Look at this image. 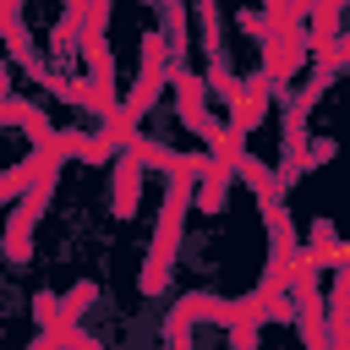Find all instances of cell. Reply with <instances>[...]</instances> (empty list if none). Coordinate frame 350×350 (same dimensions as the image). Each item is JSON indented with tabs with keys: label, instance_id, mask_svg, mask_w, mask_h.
Here are the masks:
<instances>
[{
	"label": "cell",
	"instance_id": "cell-2",
	"mask_svg": "<svg viewBox=\"0 0 350 350\" xmlns=\"http://www.w3.org/2000/svg\"><path fill=\"white\" fill-rule=\"evenodd\" d=\"M49 191H55V170L11 208V224H5V257H11V262H27V235H33V219L44 213V202H49Z\"/></svg>",
	"mask_w": 350,
	"mask_h": 350
},
{
	"label": "cell",
	"instance_id": "cell-9",
	"mask_svg": "<svg viewBox=\"0 0 350 350\" xmlns=\"http://www.w3.org/2000/svg\"><path fill=\"white\" fill-rule=\"evenodd\" d=\"M93 295H98V290H93V284H77V290H71V295H66V301H60V306H66V328H71V317H77V312H82V306H88V301H93Z\"/></svg>",
	"mask_w": 350,
	"mask_h": 350
},
{
	"label": "cell",
	"instance_id": "cell-12",
	"mask_svg": "<svg viewBox=\"0 0 350 350\" xmlns=\"http://www.w3.org/2000/svg\"><path fill=\"white\" fill-rule=\"evenodd\" d=\"M323 159H334V142H317V148L306 153V170H312V164H323Z\"/></svg>",
	"mask_w": 350,
	"mask_h": 350
},
{
	"label": "cell",
	"instance_id": "cell-13",
	"mask_svg": "<svg viewBox=\"0 0 350 350\" xmlns=\"http://www.w3.org/2000/svg\"><path fill=\"white\" fill-rule=\"evenodd\" d=\"M66 350H98V345H93V339H82V334L71 328V334H66Z\"/></svg>",
	"mask_w": 350,
	"mask_h": 350
},
{
	"label": "cell",
	"instance_id": "cell-11",
	"mask_svg": "<svg viewBox=\"0 0 350 350\" xmlns=\"http://www.w3.org/2000/svg\"><path fill=\"white\" fill-rule=\"evenodd\" d=\"M328 60H334V66H350V33L334 38V55H328Z\"/></svg>",
	"mask_w": 350,
	"mask_h": 350
},
{
	"label": "cell",
	"instance_id": "cell-5",
	"mask_svg": "<svg viewBox=\"0 0 350 350\" xmlns=\"http://www.w3.org/2000/svg\"><path fill=\"white\" fill-rule=\"evenodd\" d=\"M230 170H235V164H219V159H213V164L197 175V208H202V213H219V208H224V197H230Z\"/></svg>",
	"mask_w": 350,
	"mask_h": 350
},
{
	"label": "cell",
	"instance_id": "cell-10",
	"mask_svg": "<svg viewBox=\"0 0 350 350\" xmlns=\"http://www.w3.org/2000/svg\"><path fill=\"white\" fill-rule=\"evenodd\" d=\"M60 345H66V334H49V328H44V334H38L27 350H60Z\"/></svg>",
	"mask_w": 350,
	"mask_h": 350
},
{
	"label": "cell",
	"instance_id": "cell-6",
	"mask_svg": "<svg viewBox=\"0 0 350 350\" xmlns=\"http://www.w3.org/2000/svg\"><path fill=\"white\" fill-rule=\"evenodd\" d=\"M235 170H241V180H246V186L257 191V202H268V208H279V180H284V175H273V170H268L262 159H252V153H246V159H241Z\"/></svg>",
	"mask_w": 350,
	"mask_h": 350
},
{
	"label": "cell",
	"instance_id": "cell-1",
	"mask_svg": "<svg viewBox=\"0 0 350 350\" xmlns=\"http://www.w3.org/2000/svg\"><path fill=\"white\" fill-rule=\"evenodd\" d=\"M197 202V175H170V191H164V213H159V235H153V257H148V273H142V290L159 295L164 290V273H170V252L180 246V219L186 208Z\"/></svg>",
	"mask_w": 350,
	"mask_h": 350
},
{
	"label": "cell",
	"instance_id": "cell-7",
	"mask_svg": "<svg viewBox=\"0 0 350 350\" xmlns=\"http://www.w3.org/2000/svg\"><path fill=\"white\" fill-rule=\"evenodd\" d=\"M339 246H345V241L334 235V224L317 219V224H312V257H317V268H339Z\"/></svg>",
	"mask_w": 350,
	"mask_h": 350
},
{
	"label": "cell",
	"instance_id": "cell-8",
	"mask_svg": "<svg viewBox=\"0 0 350 350\" xmlns=\"http://www.w3.org/2000/svg\"><path fill=\"white\" fill-rule=\"evenodd\" d=\"M230 345H235V350H252V345H257V323H252V317H235V323H230Z\"/></svg>",
	"mask_w": 350,
	"mask_h": 350
},
{
	"label": "cell",
	"instance_id": "cell-3",
	"mask_svg": "<svg viewBox=\"0 0 350 350\" xmlns=\"http://www.w3.org/2000/svg\"><path fill=\"white\" fill-rule=\"evenodd\" d=\"M109 175H115V219H131V213H137V197H142V175H148L142 153L120 148L115 164H109Z\"/></svg>",
	"mask_w": 350,
	"mask_h": 350
},
{
	"label": "cell",
	"instance_id": "cell-4",
	"mask_svg": "<svg viewBox=\"0 0 350 350\" xmlns=\"http://www.w3.org/2000/svg\"><path fill=\"white\" fill-rule=\"evenodd\" d=\"M0 120H5V126H27V137H33L38 148H49V142L60 137V131H55V126L44 120V109H33V104H22L16 93H5V98H0Z\"/></svg>",
	"mask_w": 350,
	"mask_h": 350
},
{
	"label": "cell",
	"instance_id": "cell-14",
	"mask_svg": "<svg viewBox=\"0 0 350 350\" xmlns=\"http://www.w3.org/2000/svg\"><path fill=\"white\" fill-rule=\"evenodd\" d=\"M290 11H295V16H306V11H312V0H290Z\"/></svg>",
	"mask_w": 350,
	"mask_h": 350
}]
</instances>
